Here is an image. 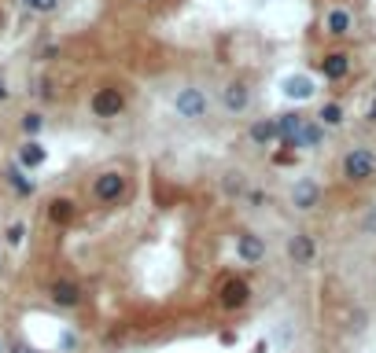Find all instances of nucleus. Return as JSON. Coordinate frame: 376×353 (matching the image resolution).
I'll use <instances>...</instances> for the list:
<instances>
[{"label":"nucleus","mask_w":376,"mask_h":353,"mask_svg":"<svg viewBox=\"0 0 376 353\" xmlns=\"http://www.w3.org/2000/svg\"><path fill=\"white\" fill-rule=\"evenodd\" d=\"M173 110H177V118H185V122H203L210 115V96L199 85H185V88L173 93Z\"/></svg>","instance_id":"nucleus-1"},{"label":"nucleus","mask_w":376,"mask_h":353,"mask_svg":"<svg viewBox=\"0 0 376 353\" xmlns=\"http://www.w3.org/2000/svg\"><path fill=\"white\" fill-rule=\"evenodd\" d=\"M88 195L96 199V203L111 206V203H118V199L129 195V176L122 169H103L93 176V184H88Z\"/></svg>","instance_id":"nucleus-2"},{"label":"nucleus","mask_w":376,"mask_h":353,"mask_svg":"<svg viewBox=\"0 0 376 353\" xmlns=\"http://www.w3.org/2000/svg\"><path fill=\"white\" fill-rule=\"evenodd\" d=\"M343 181H350V184H365V181H372L376 176V151L372 147H350L347 154H343Z\"/></svg>","instance_id":"nucleus-3"},{"label":"nucleus","mask_w":376,"mask_h":353,"mask_svg":"<svg viewBox=\"0 0 376 353\" xmlns=\"http://www.w3.org/2000/svg\"><path fill=\"white\" fill-rule=\"evenodd\" d=\"M88 110H93L96 118H118L126 110V93L115 85H100L93 96H88Z\"/></svg>","instance_id":"nucleus-4"},{"label":"nucleus","mask_w":376,"mask_h":353,"mask_svg":"<svg viewBox=\"0 0 376 353\" xmlns=\"http://www.w3.org/2000/svg\"><path fill=\"white\" fill-rule=\"evenodd\" d=\"M218 302L225 305V309H243V305L251 302V287H248V280H236V276L221 280V287H218Z\"/></svg>","instance_id":"nucleus-5"},{"label":"nucleus","mask_w":376,"mask_h":353,"mask_svg":"<svg viewBox=\"0 0 376 353\" xmlns=\"http://www.w3.org/2000/svg\"><path fill=\"white\" fill-rule=\"evenodd\" d=\"M221 107H225L229 115H243V110L251 107V88L243 81H229L225 88H221Z\"/></svg>","instance_id":"nucleus-6"},{"label":"nucleus","mask_w":376,"mask_h":353,"mask_svg":"<svg viewBox=\"0 0 376 353\" xmlns=\"http://www.w3.org/2000/svg\"><path fill=\"white\" fill-rule=\"evenodd\" d=\"M236 258H240L243 265H258V261L265 258V239L255 236V232H240V236H236Z\"/></svg>","instance_id":"nucleus-7"},{"label":"nucleus","mask_w":376,"mask_h":353,"mask_svg":"<svg viewBox=\"0 0 376 353\" xmlns=\"http://www.w3.org/2000/svg\"><path fill=\"white\" fill-rule=\"evenodd\" d=\"M317 70H321L325 81H343L350 74V56L347 52H328V56H321Z\"/></svg>","instance_id":"nucleus-8"},{"label":"nucleus","mask_w":376,"mask_h":353,"mask_svg":"<svg viewBox=\"0 0 376 353\" xmlns=\"http://www.w3.org/2000/svg\"><path fill=\"white\" fill-rule=\"evenodd\" d=\"M350 30H354V15H350V8L336 4V8H328V11H325V33H328V37H347Z\"/></svg>","instance_id":"nucleus-9"},{"label":"nucleus","mask_w":376,"mask_h":353,"mask_svg":"<svg viewBox=\"0 0 376 353\" xmlns=\"http://www.w3.org/2000/svg\"><path fill=\"white\" fill-rule=\"evenodd\" d=\"M49 295H52V302H56L59 309H78V305H81V287H78L74 280H56V283L49 287Z\"/></svg>","instance_id":"nucleus-10"},{"label":"nucleus","mask_w":376,"mask_h":353,"mask_svg":"<svg viewBox=\"0 0 376 353\" xmlns=\"http://www.w3.org/2000/svg\"><path fill=\"white\" fill-rule=\"evenodd\" d=\"M288 254H292V261H295V265H310V261L317 258V243H314V236L295 232V236H292V243H288Z\"/></svg>","instance_id":"nucleus-11"},{"label":"nucleus","mask_w":376,"mask_h":353,"mask_svg":"<svg viewBox=\"0 0 376 353\" xmlns=\"http://www.w3.org/2000/svg\"><path fill=\"white\" fill-rule=\"evenodd\" d=\"M292 203H295V210H314L317 203H321V184L317 181H299L295 188H292Z\"/></svg>","instance_id":"nucleus-12"},{"label":"nucleus","mask_w":376,"mask_h":353,"mask_svg":"<svg viewBox=\"0 0 376 353\" xmlns=\"http://www.w3.org/2000/svg\"><path fill=\"white\" fill-rule=\"evenodd\" d=\"M303 125H306L303 115H280V118H277V137L284 140V147H292V151H295V140H299Z\"/></svg>","instance_id":"nucleus-13"},{"label":"nucleus","mask_w":376,"mask_h":353,"mask_svg":"<svg viewBox=\"0 0 376 353\" xmlns=\"http://www.w3.org/2000/svg\"><path fill=\"white\" fill-rule=\"evenodd\" d=\"M49 217H52V225L66 228V225H71V221L78 217L74 199H52V203H49Z\"/></svg>","instance_id":"nucleus-14"},{"label":"nucleus","mask_w":376,"mask_h":353,"mask_svg":"<svg viewBox=\"0 0 376 353\" xmlns=\"http://www.w3.org/2000/svg\"><path fill=\"white\" fill-rule=\"evenodd\" d=\"M44 159H49V151H44L37 140H26L19 147V166L22 169H37V166H44Z\"/></svg>","instance_id":"nucleus-15"},{"label":"nucleus","mask_w":376,"mask_h":353,"mask_svg":"<svg viewBox=\"0 0 376 353\" xmlns=\"http://www.w3.org/2000/svg\"><path fill=\"white\" fill-rule=\"evenodd\" d=\"M273 140H280V137H277V118H258V122L251 125V144L270 147Z\"/></svg>","instance_id":"nucleus-16"},{"label":"nucleus","mask_w":376,"mask_h":353,"mask_svg":"<svg viewBox=\"0 0 376 353\" xmlns=\"http://www.w3.org/2000/svg\"><path fill=\"white\" fill-rule=\"evenodd\" d=\"M8 184H11V188H15V191H19L22 199H30V195L37 191V184H34V176H26V169H22L19 162H15V166L8 169Z\"/></svg>","instance_id":"nucleus-17"},{"label":"nucleus","mask_w":376,"mask_h":353,"mask_svg":"<svg viewBox=\"0 0 376 353\" xmlns=\"http://www.w3.org/2000/svg\"><path fill=\"white\" fill-rule=\"evenodd\" d=\"M321 140H325V125L321 122H306L303 132H299V140H295V147H317Z\"/></svg>","instance_id":"nucleus-18"},{"label":"nucleus","mask_w":376,"mask_h":353,"mask_svg":"<svg viewBox=\"0 0 376 353\" xmlns=\"http://www.w3.org/2000/svg\"><path fill=\"white\" fill-rule=\"evenodd\" d=\"M284 93L292 100H306V96H314V81H310V78H288Z\"/></svg>","instance_id":"nucleus-19"},{"label":"nucleus","mask_w":376,"mask_h":353,"mask_svg":"<svg viewBox=\"0 0 376 353\" xmlns=\"http://www.w3.org/2000/svg\"><path fill=\"white\" fill-rule=\"evenodd\" d=\"M317 122H321L325 129L343 125V107H340V103H325V107H321V115H317Z\"/></svg>","instance_id":"nucleus-20"},{"label":"nucleus","mask_w":376,"mask_h":353,"mask_svg":"<svg viewBox=\"0 0 376 353\" xmlns=\"http://www.w3.org/2000/svg\"><path fill=\"white\" fill-rule=\"evenodd\" d=\"M41 125H44V118H41V115H22V132H26V140H34V137H37Z\"/></svg>","instance_id":"nucleus-21"},{"label":"nucleus","mask_w":376,"mask_h":353,"mask_svg":"<svg viewBox=\"0 0 376 353\" xmlns=\"http://www.w3.org/2000/svg\"><path fill=\"white\" fill-rule=\"evenodd\" d=\"M26 8H34V11H41V15H49V11L59 8V0H26Z\"/></svg>","instance_id":"nucleus-22"},{"label":"nucleus","mask_w":376,"mask_h":353,"mask_svg":"<svg viewBox=\"0 0 376 353\" xmlns=\"http://www.w3.org/2000/svg\"><path fill=\"white\" fill-rule=\"evenodd\" d=\"M22 236H26V225H11V228H8V243H11V247H19Z\"/></svg>","instance_id":"nucleus-23"},{"label":"nucleus","mask_w":376,"mask_h":353,"mask_svg":"<svg viewBox=\"0 0 376 353\" xmlns=\"http://www.w3.org/2000/svg\"><path fill=\"white\" fill-rule=\"evenodd\" d=\"M365 118H369V122H376V100H372V107L365 110Z\"/></svg>","instance_id":"nucleus-24"},{"label":"nucleus","mask_w":376,"mask_h":353,"mask_svg":"<svg viewBox=\"0 0 376 353\" xmlns=\"http://www.w3.org/2000/svg\"><path fill=\"white\" fill-rule=\"evenodd\" d=\"M4 100H8V85H4V81H0V103H4Z\"/></svg>","instance_id":"nucleus-25"},{"label":"nucleus","mask_w":376,"mask_h":353,"mask_svg":"<svg viewBox=\"0 0 376 353\" xmlns=\"http://www.w3.org/2000/svg\"><path fill=\"white\" fill-rule=\"evenodd\" d=\"M11 353H37V349H30V346H15Z\"/></svg>","instance_id":"nucleus-26"},{"label":"nucleus","mask_w":376,"mask_h":353,"mask_svg":"<svg viewBox=\"0 0 376 353\" xmlns=\"http://www.w3.org/2000/svg\"><path fill=\"white\" fill-rule=\"evenodd\" d=\"M0 353H4V342H0Z\"/></svg>","instance_id":"nucleus-27"},{"label":"nucleus","mask_w":376,"mask_h":353,"mask_svg":"<svg viewBox=\"0 0 376 353\" xmlns=\"http://www.w3.org/2000/svg\"><path fill=\"white\" fill-rule=\"evenodd\" d=\"M141 4H148V0H141Z\"/></svg>","instance_id":"nucleus-28"}]
</instances>
